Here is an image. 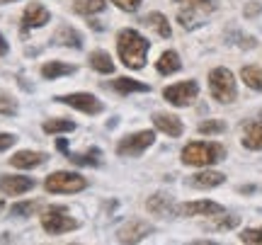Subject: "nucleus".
I'll use <instances>...</instances> for the list:
<instances>
[{"label": "nucleus", "instance_id": "nucleus-27", "mask_svg": "<svg viewBox=\"0 0 262 245\" xmlns=\"http://www.w3.org/2000/svg\"><path fill=\"white\" fill-rule=\"evenodd\" d=\"M241 78L245 80L248 87H253V90H260L262 93V73L255 66H245L243 71H241Z\"/></svg>", "mask_w": 262, "mask_h": 245}, {"label": "nucleus", "instance_id": "nucleus-11", "mask_svg": "<svg viewBox=\"0 0 262 245\" xmlns=\"http://www.w3.org/2000/svg\"><path fill=\"white\" fill-rule=\"evenodd\" d=\"M49 19H51V15H49V10L44 5H39V3L27 5L25 15H22V34H27L29 29H34V27H44Z\"/></svg>", "mask_w": 262, "mask_h": 245}, {"label": "nucleus", "instance_id": "nucleus-4", "mask_svg": "<svg viewBox=\"0 0 262 245\" xmlns=\"http://www.w3.org/2000/svg\"><path fill=\"white\" fill-rule=\"evenodd\" d=\"M175 3L182 5L178 19L185 29L196 27L199 19H202V15H209V12L216 10V0H175Z\"/></svg>", "mask_w": 262, "mask_h": 245}, {"label": "nucleus", "instance_id": "nucleus-20", "mask_svg": "<svg viewBox=\"0 0 262 245\" xmlns=\"http://www.w3.org/2000/svg\"><path fill=\"white\" fill-rule=\"evenodd\" d=\"M143 25L150 29H156L163 39L170 37V22L165 19V15H160V12H150V15H146L143 17Z\"/></svg>", "mask_w": 262, "mask_h": 245}, {"label": "nucleus", "instance_id": "nucleus-6", "mask_svg": "<svg viewBox=\"0 0 262 245\" xmlns=\"http://www.w3.org/2000/svg\"><path fill=\"white\" fill-rule=\"evenodd\" d=\"M88 187V180L83 175H75V172H54L47 177V189L54 194H73V192H83Z\"/></svg>", "mask_w": 262, "mask_h": 245}, {"label": "nucleus", "instance_id": "nucleus-16", "mask_svg": "<svg viewBox=\"0 0 262 245\" xmlns=\"http://www.w3.org/2000/svg\"><path fill=\"white\" fill-rule=\"evenodd\" d=\"M243 146L250 151H262V122H253L245 126Z\"/></svg>", "mask_w": 262, "mask_h": 245}, {"label": "nucleus", "instance_id": "nucleus-15", "mask_svg": "<svg viewBox=\"0 0 262 245\" xmlns=\"http://www.w3.org/2000/svg\"><path fill=\"white\" fill-rule=\"evenodd\" d=\"M153 124L163 133H168V136H182V122H180L178 117H172V114H156Z\"/></svg>", "mask_w": 262, "mask_h": 245}, {"label": "nucleus", "instance_id": "nucleus-10", "mask_svg": "<svg viewBox=\"0 0 262 245\" xmlns=\"http://www.w3.org/2000/svg\"><path fill=\"white\" fill-rule=\"evenodd\" d=\"M34 187V180L25 177V175H3L0 177V192L8 194V197H17V194H25Z\"/></svg>", "mask_w": 262, "mask_h": 245}, {"label": "nucleus", "instance_id": "nucleus-25", "mask_svg": "<svg viewBox=\"0 0 262 245\" xmlns=\"http://www.w3.org/2000/svg\"><path fill=\"white\" fill-rule=\"evenodd\" d=\"M73 10L78 15H95V12L104 10V0H75Z\"/></svg>", "mask_w": 262, "mask_h": 245}, {"label": "nucleus", "instance_id": "nucleus-23", "mask_svg": "<svg viewBox=\"0 0 262 245\" xmlns=\"http://www.w3.org/2000/svg\"><path fill=\"white\" fill-rule=\"evenodd\" d=\"M88 61H90V66H93L97 73H112L114 71L112 56H110V54H104V51H93Z\"/></svg>", "mask_w": 262, "mask_h": 245}, {"label": "nucleus", "instance_id": "nucleus-8", "mask_svg": "<svg viewBox=\"0 0 262 245\" xmlns=\"http://www.w3.org/2000/svg\"><path fill=\"white\" fill-rule=\"evenodd\" d=\"M196 95H199V85L194 80H185V83H178V85H170L163 90V97L168 100L170 104L175 107H187L189 102H194Z\"/></svg>", "mask_w": 262, "mask_h": 245}, {"label": "nucleus", "instance_id": "nucleus-34", "mask_svg": "<svg viewBox=\"0 0 262 245\" xmlns=\"http://www.w3.org/2000/svg\"><path fill=\"white\" fill-rule=\"evenodd\" d=\"M139 3L141 0H114V5H117V8H122V10H126V12L136 10L139 8Z\"/></svg>", "mask_w": 262, "mask_h": 245}, {"label": "nucleus", "instance_id": "nucleus-29", "mask_svg": "<svg viewBox=\"0 0 262 245\" xmlns=\"http://www.w3.org/2000/svg\"><path fill=\"white\" fill-rule=\"evenodd\" d=\"M37 207H39L37 202H22V204H15V207L10 209V214L12 216H29V214H34Z\"/></svg>", "mask_w": 262, "mask_h": 245}, {"label": "nucleus", "instance_id": "nucleus-5", "mask_svg": "<svg viewBox=\"0 0 262 245\" xmlns=\"http://www.w3.org/2000/svg\"><path fill=\"white\" fill-rule=\"evenodd\" d=\"M41 226L51 236H61V233H68V231H75L78 221L73 216H68V211L63 207H51L41 214Z\"/></svg>", "mask_w": 262, "mask_h": 245}, {"label": "nucleus", "instance_id": "nucleus-2", "mask_svg": "<svg viewBox=\"0 0 262 245\" xmlns=\"http://www.w3.org/2000/svg\"><path fill=\"white\" fill-rule=\"evenodd\" d=\"M224 146H219V143H189L185 146V151H182V161L187 163V165H199V168H204V165H214V163L224 161Z\"/></svg>", "mask_w": 262, "mask_h": 245}, {"label": "nucleus", "instance_id": "nucleus-17", "mask_svg": "<svg viewBox=\"0 0 262 245\" xmlns=\"http://www.w3.org/2000/svg\"><path fill=\"white\" fill-rule=\"evenodd\" d=\"M54 41H56V44H63V47H73V49H80V47H83V37H80V34H78L73 27H68V25H63V27L56 29Z\"/></svg>", "mask_w": 262, "mask_h": 245}, {"label": "nucleus", "instance_id": "nucleus-18", "mask_svg": "<svg viewBox=\"0 0 262 245\" xmlns=\"http://www.w3.org/2000/svg\"><path fill=\"white\" fill-rule=\"evenodd\" d=\"M224 175L221 172H199V175H194V177L189 180V185L192 187H199V189H211V187H219V185H224Z\"/></svg>", "mask_w": 262, "mask_h": 245}, {"label": "nucleus", "instance_id": "nucleus-28", "mask_svg": "<svg viewBox=\"0 0 262 245\" xmlns=\"http://www.w3.org/2000/svg\"><path fill=\"white\" fill-rule=\"evenodd\" d=\"M75 124L68 119H49L44 122V131L47 133H61V131H73Z\"/></svg>", "mask_w": 262, "mask_h": 245}, {"label": "nucleus", "instance_id": "nucleus-38", "mask_svg": "<svg viewBox=\"0 0 262 245\" xmlns=\"http://www.w3.org/2000/svg\"><path fill=\"white\" fill-rule=\"evenodd\" d=\"M58 148H61V151H68V143H66L63 139H61V141H58Z\"/></svg>", "mask_w": 262, "mask_h": 245}, {"label": "nucleus", "instance_id": "nucleus-31", "mask_svg": "<svg viewBox=\"0 0 262 245\" xmlns=\"http://www.w3.org/2000/svg\"><path fill=\"white\" fill-rule=\"evenodd\" d=\"M15 112H17V104H15V100H10L8 95H0V114H8V117H12Z\"/></svg>", "mask_w": 262, "mask_h": 245}, {"label": "nucleus", "instance_id": "nucleus-13", "mask_svg": "<svg viewBox=\"0 0 262 245\" xmlns=\"http://www.w3.org/2000/svg\"><path fill=\"white\" fill-rule=\"evenodd\" d=\"M148 233H150L148 224H143V221H131V224H126L124 228H119L117 238H119L122 243H139V240H143Z\"/></svg>", "mask_w": 262, "mask_h": 245}, {"label": "nucleus", "instance_id": "nucleus-36", "mask_svg": "<svg viewBox=\"0 0 262 245\" xmlns=\"http://www.w3.org/2000/svg\"><path fill=\"white\" fill-rule=\"evenodd\" d=\"M8 54V41H5V37L0 34V56H5Z\"/></svg>", "mask_w": 262, "mask_h": 245}, {"label": "nucleus", "instance_id": "nucleus-33", "mask_svg": "<svg viewBox=\"0 0 262 245\" xmlns=\"http://www.w3.org/2000/svg\"><path fill=\"white\" fill-rule=\"evenodd\" d=\"M238 221H241V218H238V216L221 218V221H214V224H211V228H216V231H226V228H235V226H238Z\"/></svg>", "mask_w": 262, "mask_h": 245}, {"label": "nucleus", "instance_id": "nucleus-22", "mask_svg": "<svg viewBox=\"0 0 262 245\" xmlns=\"http://www.w3.org/2000/svg\"><path fill=\"white\" fill-rule=\"evenodd\" d=\"M71 73H75V68L68 66V63H58V61H54V63H44V66H41V76L47 78V80H56V78L71 76Z\"/></svg>", "mask_w": 262, "mask_h": 245}, {"label": "nucleus", "instance_id": "nucleus-3", "mask_svg": "<svg viewBox=\"0 0 262 245\" xmlns=\"http://www.w3.org/2000/svg\"><path fill=\"white\" fill-rule=\"evenodd\" d=\"M209 90L214 95V100L219 102H233L238 90H235V80H233V73L228 71V68H214L211 73H209Z\"/></svg>", "mask_w": 262, "mask_h": 245}, {"label": "nucleus", "instance_id": "nucleus-37", "mask_svg": "<svg viewBox=\"0 0 262 245\" xmlns=\"http://www.w3.org/2000/svg\"><path fill=\"white\" fill-rule=\"evenodd\" d=\"M260 12V5H250V8H245V15H257Z\"/></svg>", "mask_w": 262, "mask_h": 245}, {"label": "nucleus", "instance_id": "nucleus-7", "mask_svg": "<svg viewBox=\"0 0 262 245\" xmlns=\"http://www.w3.org/2000/svg\"><path fill=\"white\" fill-rule=\"evenodd\" d=\"M153 141H156V133L153 131L131 133V136H124L122 141H119L117 153H119L122 158H136V155H141L148 146H153Z\"/></svg>", "mask_w": 262, "mask_h": 245}, {"label": "nucleus", "instance_id": "nucleus-30", "mask_svg": "<svg viewBox=\"0 0 262 245\" xmlns=\"http://www.w3.org/2000/svg\"><path fill=\"white\" fill-rule=\"evenodd\" d=\"M226 131L224 122H202L199 124V133H221Z\"/></svg>", "mask_w": 262, "mask_h": 245}, {"label": "nucleus", "instance_id": "nucleus-35", "mask_svg": "<svg viewBox=\"0 0 262 245\" xmlns=\"http://www.w3.org/2000/svg\"><path fill=\"white\" fill-rule=\"evenodd\" d=\"M15 141H17V139H15L12 133H0V151H8L10 146H15Z\"/></svg>", "mask_w": 262, "mask_h": 245}, {"label": "nucleus", "instance_id": "nucleus-26", "mask_svg": "<svg viewBox=\"0 0 262 245\" xmlns=\"http://www.w3.org/2000/svg\"><path fill=\"white\" fill-rule=\"evenodd\" d=\"M146 207H148V211L160 214V216H165V214H170V211H172V207H170V199L165 197V194H156V197H150Z\"/></svg>", "mask_w": 262, "mask_h": 245}, {"label": "nucleus", "instance_id": "nucleus-21", "mask_svg": "<svg viewBox=\"0 0 262 245\" xmlns=\"http://www.w3.org/2000/svg\"><path fill=\"white\" fill-rule=\"evenodd\" d=\"M112 87L117 93L129 95V93H148L150 87L146 83H139V80H131V78H117L112 83Z\"/></svg>", "mask_w": 262, "mask_h": 245}, {"label": "nucleus", "instance_id": "nucleus-19", "mask_svg": "<svg viewBox=\"0 0 262 245\" xmlns=\"http://www.w3.org/2000/svg\"><path fill=\"white\" fill-rule=\"evenodd\" d=\"M156 68H158V73H163V76H170V73H178L180 68H182V63H180V56L175 51H165V54L158 58Z\"/></svg>", "mask_w": 262, "mask_h": 245}, {"label": "nucleus", "instance_id": "nucleus-24", "mask_svg": "<svg viewBox=\"0 0 262 245\" xmlns=\"http://www.w3.org/2000/svg\"><path fill=\"white\" fill-rule=\"evenodd\" d=\"M100 158H102V153L97 151V148H90V151L85 153H71L68 155V161L75 163V165H100Z\"/></svg>", "mask_w": 262, "mask_h": 245}, {"label": "nucleus", "instance_id": "nucleus-14", "mask_svg": "<svg viewBox=\"0 0 262 245\" xmlns=\"http://www.w3.org/2000/svg\"><path fill=\"white\" fill-rule=\"evenodd\" d=\"M178 214L182 216H196V214H224V207L221 204H216V202H189V204H182L178 207Z\"/></svg>", "mask_w": 262, "mask_h": 245}, {"label": "nucleus", "instance_id": "nucleus-12", "mask_svg": "<svg viewBox=\"0 0 262 245\" xmlns=\"http://www.w3.org/2000/svg\"><path fill=\"white\" fill-rule=\"evenodd\" d=\"M49 161L47 153H34V151H19L10 158V165L12 168H22V170H29V168H39Z\"/></svg>", "mask_w": 262, "mask_h": 245}, {"label": "nucleus", "instance_id": "nucleus-32", "mask_svg": "<svg viewBox=\"0 0 262 245\" xmlns=\"http://www.w3.org/2000/svg\"><path fill=\"white\" fill-rule=\"evenodd\" d=\"M241 240H243V243H260L262 245V228H257V231H255V228L243 231V233H241Z\"/></svg>", "mask_w": 262, "mask_h": 245}, {"label": "nucleus", "instance_id": "nucleus-39", "mask_svg": "<svg viewBox=\"0 0 262 245\" xmlns=\"http://www.w3.org/2000/svg\"><path fill=\"white\" fill-rule=\"evenodd\" d=\"M5 3H15V0H0V5H5Z\"/></svg>", "mask_w": 262, "mask_h": 245}, {"label": "nucleus", "instance_id": "nucleus-1", "mask_svg": "<svg viewBox=\"0 0 262 245\" xmlns=\"http://www.w3.org/2000/svg\"><path fill=\"white\" fill-rule=\"evenodd\" d=\"M117 47H119V56H122L124 66H129V68L146 66V56H148L150 41L141 37L136 29H124V32H119Z\"/></svg>", "mask_w": 262, "mask_h": 245}, {"label": "nucleus", "instance_id": "nucleus-9", "mask_svg": "<svg viewBox=\"0 0 262 245\" xmlns=\"http://www.w3.org/2000/svg\"><path fill=\"white\" fill-rule=\"evenodd\" d=\"M58 102L68 104L73 109H80L85 114H100L102 112V102L95 97V95H88V93H73V95H63V97H56Z\"/></svg>", "mask_w": 262, "mask_h": 245}]
</instances>
